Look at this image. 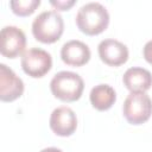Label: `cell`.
Masks as SVG:
<instances>
[{"label":"cell","mask_w":152,"mask_h":152,"mask_svg":"<svg viewBox=\"0 0 152 152\" xmlns=\"http://www.w3.org/2000/svg\"><path fill=\"white\" fill-rule=\"evenodd\" d=\"M50 4L58 11H68L70 7H72L76 1L75 0H57V1H50Z\"/></svg>","instance_id":"cell-14"},{"label":"cell","mask_w":152,"mask_h":152,"mask_svg":"<svg viewBox=\"0 0 152 152\" xmlns=\"http://www.w3.org/2000/svg\"><path fill=\"white\" fill-rule=\"evenodd\" d=\"M52 66L51 55L39 48H32L25 51L21 56V68L25 74L33 78H39L46 75Z\"/></svg>","instance_id":"cell-5"},{"label":"cell","mask_w":152,"mask_h":152,"mask_svg":"<svg viewBox=\"0 0 152 152\" xmlns=\"http://www.w3.org/2000/svg\"><path fill=\"white\" fill-rule=\"evenodd\" d=\"M89 100L95 109L107 110L116 101V93L109 84H97L90 90Z\"/></svg>","instance_id":"cell-12"},{"label":"cell","mask_w":152,"mask_h":152,"mask_svg":"<svg viewBox=\"0 0 152 152\" xmlns=\"http://www.w3.org/2000/svg\"><path fill=\"white\" fill-rule=\"evenodd\" d=\"M122 82L131 93L134 91L145 93L152 86V75L147 69L140 66H133L125 71L122 76Z\"/></svg>","instance_id":"cell-11"},{"label":"cell","mask_w":152,"mask_h":152,"mask_svg":"<svg viewBox=\"0 0 152 152\" xmlns=\"http://www.w3.org/2000/svg\"><path fill=\"white\" fill-rule=\"evenodd\" d=\"M40 5V0H12L10 7L12 12L19 17L31 15Z\"/></svg>","instance_id":"cell-13"},{"label":"cell","mask_w":152,"mask_h":152,"mask_svg":"<svg viewBox=\"0 0 152 152\" xmlns=\"http://www.w3.org/2000/svg\"><path fill=\"white\" fill-rule=\"evenodd\" d=\"M122 113L129 124L141 125L146 122L152 114V100L142 91L129 93L124 102Z\"/></svg>","instance_id":"cell-4"},{"label":"cell","mask_w":152,"mask_h":152,"mask_svg":"<svg viewBox=\"0 0 152 152\" xmlns=\"http://www.w3.org/2000/svg\"><path fill=\"white\" fill-rule=\"evenodd\" d=\"M97 51L101 61L110 66H119L128 59L127 46L116 39H103L99 44Z\"/></svg>","instance_id":"cell-9"},{"label":"cell","mask_w":152,"mask_h":152,"mask_svg":"<svg viewBox=\"0 0 152 152\" xmlns=\"http://www.w3.org/2000/svg\"><path fill=\"white\" fill-rule=\"evenodd\" d=\"M50 89L55 97L64 102H72L81 97L84 82L82 77L72 71H59L57 72L51 82Z\"/></svg>","instance_id":"cell-3"},{"label":"cell","mask_w":152,"mask_h":152,"mask_svg":"<svg viewBox=\"0 0 152 152\" xmlns=\"http://www.w3.org/2000/svg\"><path fill=\"white\" fill-rule=\"evenodd\" d=\"M64 31V21L62 15L52 10L44 11L38 14L32 23L33 37L44 44H51L57 42Z\"/></svg>","instance_id":"cell-2"},{"label":"cell","mask_w":152,"mask_h":152,"mask_svg":"<svg viewBox=\"0 0 152 152\" xmlns=\"http://www.w3.org/2000/svg\"><path fill=\"white\" fill-rule=\"evenodd\" d=\"M49 125L51 131L56 135L69 137L77 128V118L71 108L66 106H61L52 110Z\"/></svg>","instance_id":"cell-8"},{"label":"cell","mask_w":152,"mask_h":152,"mask_svg":"<svg viewBox=\"0 0 152 152\" xmlns=\"http://www.w3.org/2000/svg\"><path fill=\"white\" fill-rule=\"evenodd\" d=\"M40 152H63V151L57 147H46V148H43Z\"/></svg>","instance_id":"cell-16"},{"label":"cell","mask_w":152,"mask_h":152,"mask_svg":"<svg viewBox=\"0 0 152 152\" xmlns=\"http://www.w3.org/2000/svg\"><path fill=\"white\" fill-rule=\"evenodd\" d=\"M142 55H144V58L146 59V62L150 63V64H152V40H148L144 45Z\"/></svg>","instance_id":"cell-15"},{"label":"cell","mask_w":152,"mask_h":152,"mask_svg":"<svg viewBox=\"0 0 152 152\" xmlns=\"http://www.w3.org/2000/svg\"><path fill=\"white\" fill-rule=\"evenodd\" d=\"M109 24V13L100 2L83 5L76 14V25L81 32L95 36L103 32Z\"/></svg>","instance_id":"cell-1"},{"label":"cell","mask_w":152,"mask_h":152,"mask_svg":"<svg viewBox=\"0 0 152 152\" xmlns=\"http://www.w3.org/2000/svg\"><path fill=\"white\" fill-rule=\"evenodd\" d=\"M90 49L81 40H69L61 49L62 61L71 66H82L90 59Z\"/></svg>","instance_id":"cell-10"},{"label":"cell","mask_w":152,"mask_h":152,"mask_svg":"<svg viewBox=\"0 0 152 152\" xmlns=\"http://www.w3.org/2000/svg\"><path fill=\"white\" fill-rule=\"evenodd\" d=\"M26 48V36L17 26H5L0 32V52L4 57L15 58Z\"/></svg>","instance_id":"cell-6"},{"label":"cell","mask_w":152,"mask_h":152,"mask_svg":"<svg viewBox=\"0 0 152 152\" xmlns=\"http://www.w3.org/2000/svg\"><path fill=\"white\" fill-rule=\"evenodd\" d=\"M24 93V82L6 64H0V100L12 102Z\"/></svg>","instance_id":"cell-7"}]
</instances>
